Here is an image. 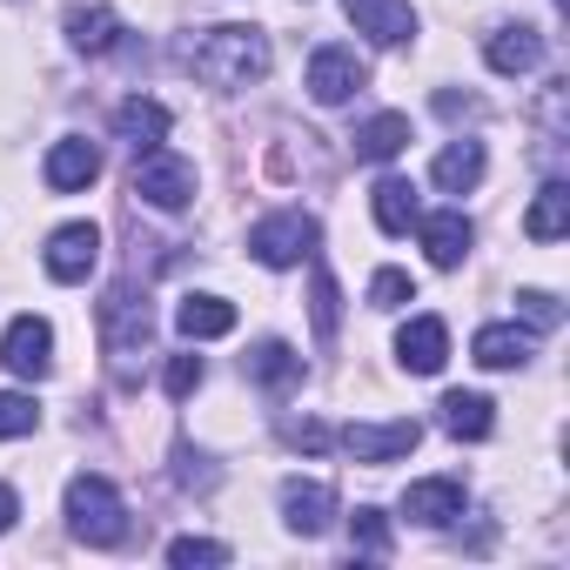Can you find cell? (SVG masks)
Returning a JSON list of instances; mask_svg holds the SVG:
<instances>
[{
	"mask_svg": "<svg viewBox=\"0 0 570 570\" xmlns=\"http://www.w3.org/2000/svg\"><path fill=\"white\" fill-rule=\"evenodd\" d=\"M282 436H289L296 450H330V430H323V423H309V416H303V423H282Z\"/></svg>",
	"mask_w": 570,
	"mask_h": 570,
	"instance_id": "obj_34",
	"label": "cell"
},
{
	"mask_svg": "<svg viewBox=\"0 0 570 570\" xmlns=\"http://www.w3.org/2000/svg\"><path fill=\"white\" fill-rule=\"evenodd\" d=\"M175 330H181L188 343H215V336L235 330V303H222V296H181Z\"/></svg>",
	"mask_w": 570,
	"mask_h": 570,
	"instance_id": "obj_22",
	"label": "cell"
},
{
	"mask_svg": "<svg viewBox=\"0 0 570 570\" xmlns=\"http://www.w3.org/2000/svg\"><path fill=\"white\" fill-rule=\"evenodd\" d=\"M35 423H41V410H35V396H28V390H0V443L35 436Z\"/></svg>",
	"mask_w": 570,
	"mask_h": 570,
	"instance_id": "obj_28",
	"label": "cell"
},
{
	"mask_svg": "<svg viewBox=\"0 0 570 570\" xmlns=\"http://www.w3.org/2000/svg\"><path fill=\"white\" fill-rule=\"evenodd\" d=\"M268 61H275V48H268V35L248 28V21H222V28H208L202 41H188V68H195L208 88H222V95L262 81Z\"/></svg>",
	"mask_w": 570,
	"mask_h": 570,
	"instance_id": "obj_1",
	"label": "cell"
},
{
	"mask_svg": "<svg viewBox=\"0 0 570 570\" xmlns=\"http://www.w3.org/2000/svg\"><path fill=\"white\" fill-rule=\"evenodd\" d=\"M309 323L323 343H336V330H343V289H336L330 268H316V282H309Z\"/></svg>",
	"mask_w": 570,
	"mask_h": 570,
	"instance_id": "obj_27",
	"label": "cell"
},
{
	"mask_svg": "<svg viewBox=\"0 0 570 570\" xmlns=\"http://www.w3.org/2000/svg\"><path fill=\"white\" fill-rule=\"evenodd\" d=\"M68 530H75L81 543H95V550H115V543L128 537V503H121V490H115L108 476L81 470V476L68 483Z\"/></svg>",
	"mask_w": 570,
	"mask_h": 570,
	"instance_id": "obj_3",
	"label": "cell"
},
{
	"mask_svg": "<svg viewBox=\"0 0 570 570\" xmlns=\"http://www.w3.org/2000/svg\"><path fill=\"white\" fill-rule=\"evenodd\" d=\"M248 255H255L262 268H296L303 255H316V215H303V208L262 215V222L248 228Z\"/></svg>",
	"mask_w": 570,
	"mask_h": 570,
	"instance_id": "obj_5",
	"label": "cell"
},
{
	"mask_svg": "<svg viewBox=\"0 0 570 570\" xmlns=\"http://www.w3.org/2000/svg\"><path fill=\"white\" fill-rule=\"evenodd\" d=\"M350 141H356V161H396L410 148V115H370Z\"/></svg>",
	"mask_w": 570,
	"mask_h": 570,
	"instance_id": "obj_23",
	"label": "cell"
},
{
	"mask_svg": "<svg viewBox=\"0 0 570 570\" xmlns=\"http://www.w3.org/2000/svg\"><path fill=\"white\" fill-rule=\"evenodd\" d=\"M168 563H175V570H195V563H228V543H215V537H175V543H168Z\"/></svg>",
	"mask_w": 570,
	"mask_h": 570,
	"instance_id": "obj_31",
	"label": "cell"
},
{
	"mask_svg": "<svg viewBox=\"0 0 570 570\" xmlns=\"http://www.w3.org/2000/svg\"><path fill=\"white\" fill-rule=\"evenodd\" d=\"M68 41H75L81 55H115V48H121V21H115L108 8H75V14H68Z\"/></svg>",
	"mask_w": 570,
	"mask_h": 570,
	"instance_id": "obj_26",
	"label": "cell"
},
{
	"mask_svg": "<svg viewBox=\"0 0 570 570\" xmlns=\"http://www.w3.org/2000/svg\"><path fill=\"white\" fill-rule=\"evenodd\" d=\"M95 175H101V148H95V141L68 135V141H55V148H48V188L75 195V188H88Z\"/></svg>",
	"mask_w": 570,
	"mask_h": 570,
	"instance_id": "obj_15",
	"label": "cell"
},
{
	"mask_svg": "<svg viewBox=\"0 0 570 570\" xmlns=\"http://www.w3.org/2000/svg\"><path fill=\"white\" fill-rule=\"evenodd\" d=\"M436 410H443V430H450L456 443H483V436L497 430V403L476 396V390H450Z\"/></svg>",
	"mask_w": 570,
	"mask_h": 570,
	"instance_id": "obj_18",
	"label": "cell"
},
{
	"mask_svg": "<svg viewBox=\"0 0 570 570\" xmlns=\"http://www.w3.org/2000/svg\"><path fill=\"white\" fill-rule=\"evenodd\" d=\"M14 517H21V497H14V483H0V537L14 530Z\"/></svg>",
	"mask_w": 570,
	"mask_h": 570,
	"instance_id": "obj_35",
	"label": "cell"
},
{
	"mask_svg": "<svg viewBox=\"0 0 570 570\" xmlns=\"http://www.w3.org/2000/svg\"><path fill=\"white\" fill-rule=\"evenodd\" d=\"M135 195L161 215H181L195 202V161H181L175 148H148L135 155Z\"/></svg>",
	"mask_w": 570,
	"mask_h": 570,
	"instance_id": "obj_4",
	"label": "cell"
},
{
	"mask_svg": "<svg viewBox=\"0 0 570 570\" xmlns=\"http://www.w3.org/2000/svg\"><path fill=\"white\" fill-rule=\"evenodd\" d=\"M148 343H155L148 303L128 289V282H115V289H108V303H101V350H108V370H115V383H141L135 356H148Z\"/></svg>",
	"mask_w": 570,
	"mask_h": 570,
	"instance_id": "obj_2",
	"label": "cell"
},
{
	"mask_svg": "<svg viewBox=\"0 0 570 570\" xmlns=\"http://www.w3.org/2000/svg\"><path fill=\"white\" fill-rule=\"evenodd\" d=\"M470 356H476L483 370H523V363L537 356V343H530V330H517V323H490V330H476Z\"/></svg>",
	"mask_w": 570,
	"mask_h": 570,
	"instance_id": "obj_17",
	"label": "cell"
},
{
	"mask_svg": "<svg viewBox=\"0 0 570 570\" xmlns=\"http://www.w3.org/2000/svg\"><path fill=\"white\" fill-rule=\"evenodd\" d=\"M563 228H570V188L563 181H543L537 202H530V215H523V235L530 242H557Z\"/></svg>",
	"mask_w": 570,
	"mask_h": 570,
	"instance_id": "obj_25",
	"label": "cell"
},
{
	"mask_svg": "<svg viewBox=\"0 0 570 570\" xmlns=\"http://www.w3.org/2000/svg\"><path fill=\"white\" fill-rule=\"evenodd\" d=\"M282 523H289L296 537H323L336 523V490L316 483V476H289L282 483Z\"/></svg>",
	"mask_w": 570,
	"mask_h": 570,
	"instance_id": "obj_10",
	"label": "cell"
},
{
	"mask_svg": "<svg viewBox=\"0 0 570 570\" xmlns=\"http://www.w3.org/2000/svg\"><path fill=\"white\" fill-rule=\"evenodd\" d=\"M463 503H470L463 476H423V483H410V490H403V517H410V523H430V530L456 523V517H463Z\"/></svg>",
	"mask_w": 570,
	"mask_h": 570,
	"instance_id": "obj_12",
	"label": "cell"
},
{
	"mask_svg": "<svg viewBox=\"0 0 570 570\" xmlns=\"http://www.w3.org/2000/svg\"><path fill=\"white\" fill-rule=\"evenodd\" d=\"M423 443V423L416 416H390V423H350L343 430V450L356 456V463H396V456H410Z\"/></svg>",
	"mask_w": 570,
	"mask_h": 570,
	"instance_id": "obj_8",
	"label": "cell"
},
{
	"mask_svg": "<svg viewBox=\"0 0 570 570\" xmlns=\"http://www.w3.org/2000/svg\"><path fill=\"white\" fill-rule=\"evenodd\" d=\"M41 262H48L55 282H88L95 262H101V228H95V222H68V228H55Z\"/></svg>",
	"mask_w": 570,
	"mask_h": 570,
	"instance_id": "obj_9",
	"label": "cell"
},
{
	"mask_svg": "<svg viewBox=\"0 0 570 570\" xmlns=\"http://www.w3.org/2000/svg\"><path fill=\"white\" fill-rule=\"evenodd\" d=\"M483 168H490V161H483V141H450V148L430 161V181H436L443 195H470V188L483 181Z\"/></svg>",
	"mask_w": 570,
	"mask_h": 570,
	"instance_id": "obj_20",
	"label": "cell"
},
{
	"mask_svg": "<svg viewBox=\"0 0 570 570\" xmlns=\"http://www.w3.org/2000/svg\"><path fill=\"white\" fill-rule=\"evenodd\" d=\"M517 316H523L530 330H557V323H563V303H557L550 289H517Z\"/></svg>",
	"mask_w": 570,
	"mask_h": 570,
	"instance_id": "obj_32",
	"label": "cell"
},
{
	"mask_svg": "<svg viewBox=\"0 0 570 570\" xmlns=\"http://www.w3.org/2000/svg\"><path fill=\"white\" fill-rule=\"evenodd\" d=\"M350 543H356L363 557H390V517H383L376 503H363V510L350 517Z\"/></svg>",
	"mask_w": 570,
	"mask_h": 570,
	"instance_id": "obj_29",
	"label": "cell"
},
{
	"mask_svg": "<svg viewBox=\"0 0 570 570\" xmlns=\"http://www.w3.org/2000/svg\"><path fill=\"white\" fill-rule=\"evenodd\" d=\"M416 215H423L416 181L383 175V181H376V228H383V235H410V228H416Z\"/></svg>",
	"mask_w": 570,
	"mask_h": 570,
	"instance_id": "obj_24",
	"label": "cell"
},
{
	"mask_svg": "<svg viewBox=\"0 0 570 570\" xmlns=\"http://www.w3.org/2000/svg\"><path fill=\"white\" fill-rule=\"evenodd\" d=\"M161 383H168V396H175V403H181V396H195V390H202V356H168V376H161Z\"/></svg>",
	"mask_w": 570,
	"mask_h": 570,
	"instance_id": "obj_33",
	"label": "cell"
},
{
	"mask_svg": "<svg viewBox=\"0 0 570 570\" xmlns=\"http://www.w3.org/2000/svg\"><path fill=\"white\" fill-rule=\"evenodd\" d=\"M343 14H350L356 35H370L376 48L416 41V8H410V0H343Z\"/></svg>",
	"mask_w": 570,
	"mask_h": 570,
	"instance_id": "obj_11",
	"label": "cell"
},
{
	"mask_svg": "<svg viewBox=\"0 0 570 570\" xmlns=\"http://www.w3.org/2000/svg\"><path fill=\"white\" fill-rule=\"evenodd\" d=\"M416 228H423V255H430L436 268H456V262L470 255V242H476V228H470V215H463V208L416 215Z\"/></svg>",
	"mask_w": 570,
	"mask_h": 570,
	"instance_id": "obj_14",
	"label": "cell"
},
{
	"mask_svg": "<svg viewBox=\"0 0 570 570\" xmlns=\"http://www.w3.org/2000/svg\"><path fill=\"white\" fill-rule=\"evenodd\" d=\"M242 370H248L262 390H296V383H303V356H296L289 343H275V336H268V343H255V350L242 356Z\"/></svg>",
	"mask_w": 570,
	"mask_h": 570,
	"instance_id": "obj_21",
	"label": "cell"
},
{
	"mask_svg": "<svg viewBox=\"0 0 570 570\" xmlns=\"http://www.w3.org/2000/svg\"><path fill=\"white\" fill-rule=\"evenodd\" d=\"M0 363H8L21 383H41L55 370V330H48V316H14L8 336H0Z\"/></svg>",
	"mask_w": 570,
	"mask_h": 570,
	"instance_id": "obj_7",
	"label": "cell"
},
{
	"mask_svg": "<svg viewBox=\"0 0 570 570\" xmlns=\"http://www.w3.org/2000/svg\"><path fill=\"white\" fill-rule=\"evenodd\" d=\"M115 135H121L135 155H148V148H161V141H168V108H161V101H148V95H135V101H121V108H115Z\"/></svg>",
	"mask_w": 570,
	"mask_h": 570,
	"instance_id": "obj_16",
	"label": "cell"
},
{
	"mask_svg": "<svg viewBox=\"0 0 570 570\" xmlns=\"http://www.w3.org/2000/svg\"><path fill=\"white\" fill-rule=\"evenodd\" d=\"M403 303H416V282H410L403 268H376V282H370V309H403Z\"/></svg>",
	"mask_w": 570,
	"mask_h": 570,
	"instance_id": "obj_30",
	"label": "cell"
},
{
	"mask_svg": "<svg viewBox=\"0 0 570 570\" xmlns=\"http://www.w3.org/2000/svg\"><path fill=\"white\" fill-rule=\"evenodd\" d=\"M363 81H370V68L356 61V48H316L309 55V75H303V88H309V101H323V108H343L350 95H363Z\"/></svg>",
	"mask_w": 570,
	"mask_h": 570,
	"instance_id": "obj_6",
	"label": "cell"
},
{
	"mask_svg": "<svg viewBox=\"0 0 570 570\" xmlns=\"http://www.w3.org/2000/svg\"><path fill=\"white\" fill-rule=\"evenodd\" d=\"M396 363H403L410 376H436V370L450 363V330H443L436 316H410L403 336H396Z\"/></svg>",
	"mask_w": 570,
	"mask_h": 570,
	"instance_id": "obj_13",
	"label": "cell"
},
{
	"mask_svg": "<svg viewBox=\"0 0 570 570\" xmlns=\"http://www.w3.org/2000/svg\"><path fill=\"white\" fill-rule=\"evenodd\" d=\"M483 61H490L497 75H530V68L543 61V35H537V28H497V35L483 41Z\"/></svg>",
	"mask_w": 570,
	"mask_h": 570,
	"instance_id": "obj_19",
	"label": "cell"
}]
</instances>
